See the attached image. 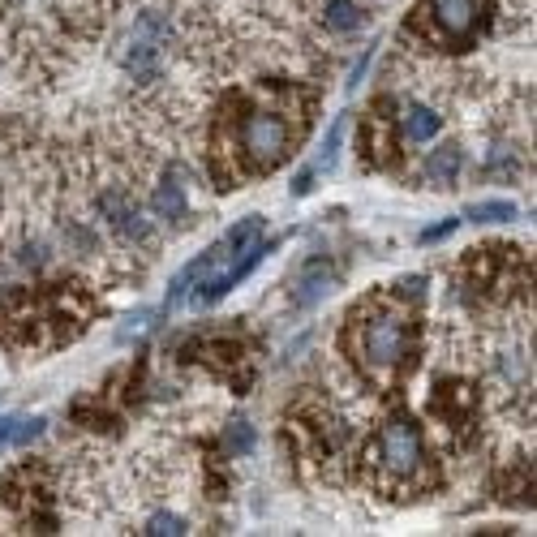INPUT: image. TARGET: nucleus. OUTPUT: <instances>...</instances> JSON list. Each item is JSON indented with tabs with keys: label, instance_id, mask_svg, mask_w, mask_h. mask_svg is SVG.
<instances>
[{
	"label": "nucleus",
	"instance_id": "nucleus-21",
	"mask_svg": "<svg viewBox=\"0 0 537 537\" xmlns=\"http://www.w3.org/2000/svg\"><path fill=\"white\" fill-rule=\"evenodd\" d=\"M5 5L13 9V5H39V0H5Z\"/></svg>",
	"mask_w": 537,
	"mask_h": 537
},
{
	"label": "nucleus",
	"instance_id": "nucleus-19",
	"mask_svg": "<svg viewBox=\"0 0 537 537\" xmlns=\"http://www.w3.org/2000/svg\"><path fill=\"white\" fill-rule=\"evenodd\" d=\"M400 297H422L426 293V275H404V280L396 284Z\"/></svg>",
	"mask_w": 537,
	"mask_h": 537
},
{
	"label": "nucleus",
	"instance_id": "nucleus-8",
	"mask_svg": "<svg viewBox=\"0 0 537 537\" xmlns=\"http://www.w3.org/2000/svg\"><path fill=\"white\" fill-rule=\"evenodd\" d=\"M340 284V275H336V267H331V258H323V254H314V258H306L297 271H293V306H301V310H310V306H318L331 288Z\"/></svg>",
	"mask_w": 537,
	"mask_h": 537
},
{
	"label": "nucleus",
	"instance_id": "nucleus-4",
	"mask_svg": "<svg viewBox=\"0 0 537 537\" xmlns=\"http://www.w3.org/2000/svg\"><path fill=\"white\" fill-rule=\"evenodd\" d=\"M370 469L387 482H417L426 473V443L409 417H387L370 439Z\"/></svg>",
	"mask_w": 537,
	"mask_h": 537
},
{
	"label": "nucleus",
	"instance_id": "nucleus-5",
	"mask_svg": "<svg viewBox=\"0 0 537 537\" xmlns=\"http://www.w3.org/2000/svg\"><path fill=\"white\" fill-rule=\"evenodd\" d=\"M95 215L104 220V228L112 232L116 245H125V250H138V254H151L155 250V220L147 207H138L134 194L125 190V185H99L95 198H91ZM155 258V254H151Z\"/></svg>",
	"mask_w": 537,
	"mask_h": 537
},
{
	"label": "nucleus",
	"instance_id": "nucleus-7",
	"mask_svg": "<svg viewBox=\"0 0 537 537\" xmlns=\"http://www.w3.org/2000/svg\"><path fill=\"white\" fill-rule=\"evenodd\" d=\"M185 168L181 164H168V177L155 185L151 198H147V211L155 224L164 228H181L185 220H190V198H185Z\"/></svg>",
	"mask_w": 537,
	"mask_h": 537
},
{
	"label": "nucleus",
	"instance_id": "nucleus-6",
	"mask_svg": "<svg viewBox=\"0 0 537 537\" xmlns=\"http://www.w3.org/2000/svg\"><path fill=\"white\" fill-rule=\"evenodd\" d=\"M422 22H430V39L434 43H469L482 26V0H422Z\"/></svg>",
	"mask_w": 537,
	"mask_h": 537
},
{
	"label": "nucleus",
	"instance_id": "nucleus-17",
	"mask_svg": "<svg viewBox=\"0 0 537 537\" xmlns=\"http://www.w3.org/2000/svg\"><path fill=\"white\" fill-rule=\"evenodd\" d=\"M340 138H344V116H336L323 138V159H318V172H331L336 168V155H340Z\"/></svg>",
	"mask_w": 537,
	"mask_h": 537
},
{
	"label": "nucleus",
	"instance_id": "nucleus-12",
	"mask_svg": "<svg viewBox=\"0 0 537 537\" xmlns=\"http://www.w3.org/2000/svg\"><path fill=\"white\" fill-rule=\"evenodd\" d=\"M400 129H404V142L426 147V142H434L443 134V116L434 112L430 104H422V99H413V104L404 108V116H400Z\"/></svg>",
	"mask_w": 537,
	"mask_h": 537
},
{
	"label": "nucleus",
	"instance_id": "nucleus-13",
	"mask_svg": "<svg viewBox=\"0 0 537 537\" xmlns=\"http://www.w3.org/2000/svg\"><path fill=\"white\" fill-rule=\"evenodd\" d=\"M48 434V417H0V452L26 447Z\"/></svg>",
	"mask_w": 537,
	"mask_h": 537
},
{
	"label": "nucleus",
	"instance_id": "nucleus-14",
	"mask_svg": "<svg viewBox=\"0 0 537 537\" xmlns=\"http://www.w3.org/2000/svg\"><path fill=\"white\" fill-rule=\"evenodd\" d=\"M190 516H181V512H172V507H151L147 516H142V529L138 533H151V537H181V533H190Z\"/></svg>",
	"mask_w": 537,
	"mask_h": 537
},
{
	"label": "nucleus",
	"instance_id": "nucleus-1",
	"mask_svg": "<svg viewBox=\"0 0 537 537\" xmlns=\"http://www.w3.org/2000/svg\"><path fill=\"white\" fill-rule=\"evenodd\" d=\"M357 318V314H353ZM353 344H357V361L361 370L374 374V379H391L404 361H409V348H413V323L396 301H370L361 310L357 327H353Z\"/></svg>",
	"mask_w": 537,
	"mask_h": 537
},
{
	"label": "nucleus",
	"instance_id": "nucleus-11",
	"mask_svg": "<svg viewBox=\"0 0 537 537\" xmlns=\"http://www.w3.org/2000/svg\"><path fill=\"white\" fill-rule=\"evenodd\" d=\"M318 22L331 39H344V35H357L366 26V5L361 0H323L318 9Z\"/></svg>",
	"mask_w": 537,
	"mask_h": 537
},
{
	"label": "nucleus",
	"instance_id": "nucleus-9",
	"mask_svg": "<svg viewBox=\"0 0 537 537\" xmlns=\"http://www.w3.org/2000/svg\"><path fill=\"white\" fill-rule=\"evenodd\" d=\"M215 263H224L220 245H211V250H202V254L194 258V263H185L177 275H172V288H168V310H177L181 301H190V297H194V288H198L202 280H207Z\"/></svg>",
	"mask_w": 537,
	"mask_h": 537
},
{
	"label": "nucleus",
	"instance_id": "nucleus-15",
	"mask_svg": "<svg viewBox=\"0 0 537 537\" xmlns=\"http://www.w3.org/2000/svg\"><path fill=\"white\" fill-rule=\"evenodd\" d=\"M254 443H258V434L250 422H241V417H232V422L224 426V439H220V452L232 456V460H241V456H250L254 452Z\"/></svg>",
	"mask_w": 537,
	"mask_h": 537
},
{
	"label": "nucleus",
	"instance_id": "nucleus-16",
	"mask_svg": "<svg viewBox=\"0 0 537 537\" xmlns=\"http://www.w3.org/2000/svg\"><path fill=\"white\" fill-rule=\"evenodd\" d=\"M464 220L469 224H507V220H516V202H507V198L473 202V207H464Z\"/></svg>",
	"mask_w": 537,
	"mask_h": 537
},
{
	"label": "nucleus",
	"instance_id": "nucleus-10",
	"mask_svg": "<svg viewBox=\"0 0 537 537\" xmlns=\"http://www.w3.org/2000/svg\"><path fill=\"white\" fill-rule=\"evenodd\" d=\"M460 172H464V147L460 142H443V147H434L426 155V164H422V177L434 185V190H452V185L460 181Z\"/></svg>",
	"mask_w": 537,
	"mask_h": 537
},
{
	"label": "nucleus",
	"instance_id": "nucleus-2",
	"mask_svg": "<svg viewBox=\"0 0 537 537\" xmlns=\"http://www.w3.org/2000/svg\"><path fill=\"white\" fill-rule=\"evenodd\" d=\"M172 48H177V26L168 22V13L142 9L138 18L125 26V35L116 39V69H121L129 82L151 86L164 78Z\"/></svg>",
	"mask_w": 537,
	"mask_h": 537
},
{
	"label": "nucleus",
	"instance_id": "nucleus-20",
	"mask_svg": "<svg viewBox=\"0 0 537 537\" xmlns=\"http://www.w3.org/2000/svg\"><path fill=\"white\" fill-rule=\"evenodd\" d=\"M314 177H318V168H301L293 177V198H306L314 190Z\"/></svg>",
	"mask_w": 537,
	"mask_h": 537
},
{
	"label": "nucleus",
	"instance_id": "nucleus-3",
	"mask_svg": "<svg viewBox=\"0 0 537 537\" xmlns=\"http://www.w3.org/2000/svg\"><path fill=\"white\" fill-rule=\"evenodd\" d=\"M237 159H241V177H258V172H271L284 155H293L297 147V129L284 121V112L275 108H250L241 112L237 121Z\"/></svg>",
	"mask_w": 537,
	"mask_h": 537
},
{
	"label": "nucleus",
	"instance_id": "nucleus-18",
	"mask_svg": "<svg viewBox=\"0 0 537 537\" xmlns=\"http://www.w3.org/2000/svg\"><path fill=\"white\" fill-rule=\"evenodd\" d=\"M460 228V215L456 220H443V224H434V228H426L422 232V245H434V241H443V237H452V232Z\"/></svg>",
	"mask_w": 537,
	"mask_h": 537
}]
</instances>
